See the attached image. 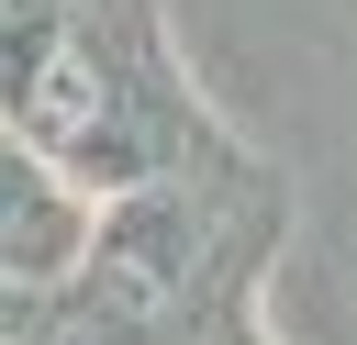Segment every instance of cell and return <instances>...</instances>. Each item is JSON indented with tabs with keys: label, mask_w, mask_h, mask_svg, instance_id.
Returning <instances> with one entry per match:
<instances>
[{
	"label": "cell",
	"mask_w": 357,
	"mask_h": 345,
	"mask_svg": "<svg viewBox=\"0 0 357 345\" xmlns=\"http://www.w3.org/2000/svg\"><path fill=\"white\" fill-rule=\"evenodd\" d=\"M0 134H22L89 200H134L156 178H190L201 111L145 22H112L89 0H0Z\"/></svg>",
	"instance_id": "6da1fadb"
},
{
	"label": "cell",
	"mask_w": 357,
	"mask_h": 345,
	"mask_svg": "<svg viewBox=\"0 0 357 345\" xmlns=\"http://www.w3.org/2000/svg\"><path fill=\"white\" fill-rule=\"evenodd\" d=\"M201 256H212V211L190 200V178H156V189L100 211V256H89V278L67 300L167 345V334L201 323Z\"/></svg>",
	"instance_id": "7a4b0ae2"
},
{
	"label": "cell",
	"mask_w": 357,
	"mask_h": 345,
	"mask_svg": "<svg viewBox=\"0 0 357 345\" xmlns=\"http://www.w3.org/2000/svg\"><path fill=\"white\" fill-rule=\"evenodd\" d=\"M100 256V200L45 167L22 134H0V300H45V289H78Z\"/></svg>",
	"instance_id": "3957f363"
},
{
	"label": "cell",
	"mask_w": 357,
	"mask_h": 345,
	"mask_svg": "<svg viewBox=\"0 0 357 345\" xmlns=\"http://www.w3.org/2000/svg\"><path fill=\"white\" fill-rule=\"evenodd\" d=\"M178 345H257V334H245V289L223 300V323H212V334H178Z\"/></svg>",
	"instance_id": "277c9868"
}]
</instances>
